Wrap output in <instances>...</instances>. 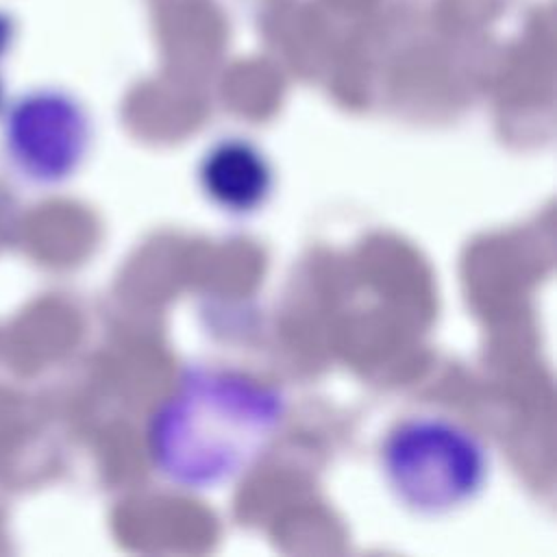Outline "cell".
Masks as SVG:
<instances>
[{"mask_svg":"<svg viewBox=\"0 0 557 557\" xmlns=\"http://www.w3.org/2000/svg\"><path fill=\"white\" fill-rule=\"evenodd\" d=\"M285 413L274 385L235 370L189 368L150 418L148 455L170 483L213 490L257 463Z\"/></svg>","mask_w":557,"mask_h":557,"instance_id":"6da1fadb","label":"cell"},{"mask_svg":"<svg viewBox=\"0 0 557 557\" xmlns=\"http://www.w3.org/2000/svg\"><path fill=\"white\" fill-rule=\"evenodd\" d=\"M394 496L420 516L450 513L470 503L487 479V450L463 424L442 416L398 422L381 448Z\"/></svg>","mask_w":557,"mask_h":557,"instance_id":"7a4b0ae2","label":"cell"},{"mask_svg":"<svg viewBox=\"0 0 557 557\" xmlns=\"http://www.w3.org/2000/svg\"><path fill=\"white\" fill-rule=\"evenodd\" d=\"M11 139L28 170L44 178H59L74 170L87 148V115L67 94L35 91L15 104Z\"/></svg>","mask_w":557,"mask_h":557,"instance_id":"3957f363","label":"cell"},{"mask_svg":"<svg viewBox=\"0 0 557 557\" xmlns=\"http://www.w3.org/2000/svg\"><path fill=\"white\" fill-rule=\"evenodd\" d=\"M198 181L215 207L246 215L270 198L274 172L257 144L244 137H222L202 154Z\"/></svg>","mask_w":557,"mask_h":557,"instance_id":"277c9868","label":"cell"},{"mask_svg":"<svg viewBox=\"0 0 557 557\" xmlns=\"http://www.w3.org/2000/svg\"><path fill=\"white\" fill-rule=\"evenodd\" d=\"M13 33H15V26H13L11 15L0 11V54H4V50L11 46Z\"/></svg>","mask_w":557,"mask_h":557,"instance_id":"5b68a950","label":"cell"}]
</instances>
